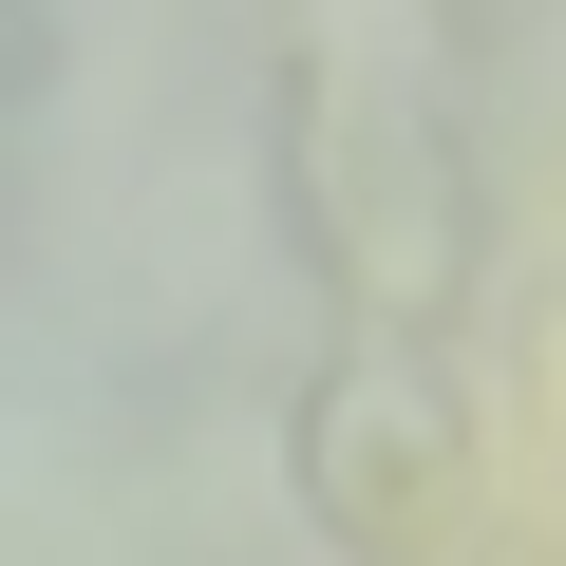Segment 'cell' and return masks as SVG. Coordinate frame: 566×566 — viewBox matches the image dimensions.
Returning <instances> with one entry per match:
<instances>
[{"mask_svg":"<svg viewBox=\"0 0 566 566\" xmlns=\"http://www.w3.org/2000/svg\"><path fill=\"white\" fill-rule=\"evenodd\" d=\"M283 510L340 566H453V528H472V416H453L434 340L340 322L283 378Z\"/></svg>","mask_w":566,"mask_h":566,"instance_id":"7a4b0ae2","label":"cell"},{"mask_svg":"<svg viewBox=\"0 0 566 566\" xmlns=\"http://www.w3.org/2000/svg\"><path fill=\"white\" fill-rule=\"evenodd\" d=\"M264 189L283 245L340 322L378 340H453L491 283V151L453 95L434 0H283L264 39Z\"/></svg>","mask_w":566,"mask_h":566,"instance_id":"6da1fadb","label":"cell"},{"mask_svg":"<svg viewBox=\"0 0 566 566\" xmlns=\"http://www.w3.org/2000/svg\"><path fill=\"white\" fill-rule=\"evenodd\" d=\"M39 76H57V0H0V114H20Z\"/></svg>","mask_w":566,"mask_h":566,"instance_id":"3957f363","label":"cell"}]
</instances>
